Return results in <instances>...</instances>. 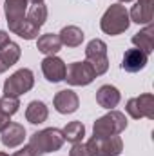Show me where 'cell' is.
Listing matches in <instances>:
<instances>
[{
    "mask_svg": "<svg viewBox=\"0 0 154 156\" xmlns=\"http://www.w3.org/2000/svg\"><path fill=\"white\" fill-rule=\"evenodd\" d=\"M69 156H89V153H87L85 145L80 142V144H73V147L69 151Z\"/></svg>",
    "mask_w": 154,
    "mask_h": 156,
    "instance_id": "obj_25",
    "label": "cell"
},
{
    "mask_svg": "<svg viewBox=\"0 0 154 156\" xmlns=\"http://www.w3.org/2000/svg\"><path fill=\"white\" fill-rule=\"evenodd\" d=\"M147 62H149V56L143 51H140L136 47L127 49L123 58H121V69L125 73H140L142 69H145Z\"/></svg>",
    "mask_w": 154,
    "mask_h": 156,
    "instance_id": "obj_12",
    "label": "cell"
},
{
    "mask_svg": "<svg viewBox=\"0 0 154 156\" xmlns=\"http://www.w3.org/2000/svg\"><path fill=\"white\" fill-rule=\"evenodd\" d=\"M125 111L134 120H140V118L154 120V94L143 93L136 98H129L127 105H125Z\"/></svg>",
    "mask_w": 154,
    "mask_h": 156,
    "instance_id": "obj_8",
    "label": "cell"
},
{
    "mask_svg": "<svg viewBox=\"0 0 154 156\" xmlns=\"http://www.w3.org/2000/svg\"><path fill=\"white\" fill-rule=\"evenodd\" d=\"M7 26H9L11 33L18 35L20 38H24V40H35L38 37V31H40V27H37L35 24H31L27 18H22V20H18L15 24H7Z\"/></svg>",
    "mask_w": 154,
    "mask_h": 156,
    "instance_id": "obj_20",
    "label": "cell"
},
{
    "mask_svg": "<svg viewBox=\"0 0 154 156\" xmlns=\"http://www.w3.org/2000/svg\"><path fill=\"white\" fill-rule=\"evenodd\" d=\"M20 55H22L20 45L15 44V42H9V45H5L0 51V75L5 73L9 67H13L20 60Z\"/></svg>",
    "mask_w": 154,
    "mask_h": 156,
    "instance_id": "obj_15",
    "label": "cell"
},
{
    "mask_svg": "<svg viewBox=\"0 0 154 156\" xmlns=\"http://www.w3.org/2000/svg\"><path fill=\"white\" fill-rule=\"evenodd\" d=\"M65 69H67L65 62L62 58H58L56 55L45 56L42 60V73H44V76H45L47 82H53V83L62 82L65 78Z\"/></svg>",
    "mask_w": 154,
    "mask_h": 156,
    "instance_id": "obj_9",
    "label": "cell"
},
{
    "mask_svg": "<svg viewBox=\"0 0 154 156\" xmlns=\"http://www.w3.org/2000/svg\"><path fill=\"white\" fill-rule=\"evenodd\" d=\"M0 140H2L4 147L15 149V147H18V145L24 144V140H26V127L22 123H13L11 122L9 127L2 131V138Z\"/></svg>",
    "mask_w": 154,
    "mask_h": 156,
    "instance_id": "obj_13",
    "label": "cell"
},
{
    "mask_svg": "<svg viewBox=\"0 0 154 156\" xmlns=\"http://www.w3.org/2000/svg\"><path fill=\"white\" fill-rule=\"evenodd\" d=\"M9 33H5L4 29H0V51L5 47V45H9Z\"/></svg>",
    "mask_w": 154,
    "mask_h": 156,
    "instance_id": "obj_27",
    "label": "cell"
},
{
    "mask_svg": "<svg viewBox=\"0 0 154 156\" xmlns=\"http://www.w3.org/2000/svg\"><path fill=\"white\" fill-rule=\"evenodd\" d=\"M94 78H96V73H94L93 66L87 60H83V62H73V64H69L67 69H65V78L64 80L69 85H80L82 87V85L93 83Z\"/></svg>",
    "mask_w": 154,
    "mask_h": 156,
    "instance_id": "obj_7",
    "label": "cell"
},
{
    "mask_svg": "<svg viewBox=\"0 0 154 156\" xmlns=\"http://www.w3.org/2000/svg\"><path fill=\"white\" fill-rule=\"evenodd\" d=\"M27 20L31 24H35L37 27H42L47 20V5L42 2V4H33L29 9H27Z\"/></svg>",
    "mask_w": 154,
    "mask_h": 156,
    "instance_id": "obj_23",
    "label": "cell"
},
{
    "mask_svg": "<svg viewBox=\"0 0 154 156\" xmlns=\"http://www.w3.org/2000/svg\"><path fill=\"white\" fill-rule=\"evenodd\" d=\"M89 156H120L123 151L121 138L116 136H91L85 144Z\"/></svg>",
    "mask_w": 154,
    "mask_h": 156,
    "instance_id": "obj_4",
    "label": "cell"
},
{
    "mask_svg": "<svg viewBox=\"0 0 154 156\" xmlns=\"http://www.w3.org/2000/svg\"><path fill=\"white\" fill-rule=\"evenodd\" d=\"M37 49H38L42 55H45V56H53V55H56V53L62 49L60 37L54 35V33L42 35V37H38V40H37Z\"/></svg>",
    "mask_w": 154,
    "mask_h": 156,
    "instance_id": "obj_18",
    "label": "cell"
},
{
    "mask_svg": "<svg viewBox=\"0 0 154 156\" xmlns=\"http://www.w3.org/2000/svg\"><path fill=\"white\" fill-rule=\"evenodd\" d=\"M53 105H54V109L60 115H71V113H75L78 107H80V100H78V94L75 91L62 89V91H58L54 94Z\"/></svg>",
    "mask_w": 154,
    "mask_h": 156,
    "instance_id": "obj_10",
    "label": "cell"
},
{
    "mask_svg": "<svg viewBox=\"0 0 154 156\" xmlns=\"http://www.w3.org/2000/svg\"><path fill=\"white\" fill-rule=\"evenodd\" d=\"M13 156H35V153L31 151V147H29V145H26V147H22L20 151H16Z\"/></svg>",
    "mask_w": 154,
    "mask_h": 156,
    "instance_id": "obj_28",
    "label": "cell"
},
{
    "mask_svg": "<svg viewBox=\"0 0 154 156\" xmlns=\"http://www.w3.org/2000/svg\"><path fill=\"white\" fill-rule=\"evenodd\" d=\"M27 2H33V4H42L44 0H27Z\"/></svg>",
    "mask_w": 154,
    "mask_h": 156,
    "instance_id": "obj_29",
    "label": "cell"
},
{
    "mask_svg": "<svg viewBox=\"0 0 154 156\" xmlns=\"http://www.w3.org/2000/svg\"><path fill=\"white\" fill-rule=\"evenodd\" d=\"M9 123H11V116L0 111V133H2L4 129H7V127H9Z\"/></svg>",
    "mask_w": 154,
    "mask_h": 156,
    "instance_id": "obj_26",
    "label": "cell"
},
{
    "mask_svg": "<svg viewBox=\"0 0 154 156\" xmlns=\"http://www.w3.org/2000/svg\"><path fill=\"white\" fill-rule=\"evenodd\" d=\"M0 156H9L7 153H0Z\"/></svg>",
    "mask_w": 154,
    "mask_h": 156,
    "instance_id": "obj_31",
    "label": "cell"
},
{
    "mask_svg": "<svg viewBox=\"0 0 154 156\" xmlns=\"http://www.w3.org/2000/svg\"><path fill=\"white\" fill-rule=\"evenodd\" d=\"M58 37H60L62 45H67V47H78V45H82V42L85 38L83 31L78 26H65L58 33Z\"/></svg>",
    "mask_w": 154,
    "mask_h": 156,
    "instance_id": "obj_21",
    "label": "cell"
},
{
    "mask_svg": "<svg viewBox=\"0 0 154 156\" xmlns=\"http://www.w3.org/2000/svg\"><path fill=\"white\" fill-rule=\"evenodd\" d=\"M127 129V118L123 113L111 109L107 115L100 116L93 125L94 136H116Z\"/></svg>",
    "mask_w": 154,
    "mask_h": 156,
    "instance_id": "obj_3",
    "label": "cell"
},
{
    "mask_svg": "<svg viewBox=\"0 0 154 156\" xmlns=\"http://www.w3.org/2000/svg\"><path fill=\"white\" fill-rule=\"evenodd\" d=\"M85 58L93 66L96 76L105 75L109 69V58H107V44L100 38H93L85 47Z\"/></svg>",
    "mask_w": 154,
    "mask_h": 156,
    "instance_id": "obj_6",
    "label": "cell"
},
{
    "mask_svg": "<svg viewBox=\"0 0 154 156\" xmlns=\"http://www.w3.org/2000/svg\"><path fill=\"white\" fill-rule=\"evenodd\" d=\"M120 100H121L120 91L116 89L114 85H111V83H105V85H102L96 91V102L103 109H109V111L114 109L116 105L120 104Z\"/></svg>",
    "mask_w": 154,
    "mask_h": 156,
    "instance_id": "obj_14",
    "label": "cell"
},
{
    "mask_svg": "<svg viewBox=\"0 0 154 156\" xmlns=\"http://www.w3.org/2000/svg\"><path fill=\"white\" fill-rule=\"evenodd\" d=\"M64 134L60 129L56 127H47V129H42L37 131L31 138H29V147L31 151L35 153V156H42L47 154V153H56L62 149L64 145Z\"/></svg>",
    "mask_w": 154,
    "mask_h": 156,
    "instance_id": "obj_1",
    "label": "cell"
},
{
    "mask_svg": "<svg viewBox=\"0 0 154 156\" xmlns=\"http://www.w3.org/2000/svg\"><path fill=\"white\" fill-rule=\"evenodd\" d=\"M127 2H132V0H118V4H127Z\"/></svg>",
    "mask_w": 154,
    "mask_h": 156,
    "instance_id": "obj_30",
    "label": "cell"
},
{
    "mask_svg": "<svg viewBox=\"0 0 154 156\" xmlns=\"http://www.w3.org/2000/svg\"><path fill=\"white\" fill-rule=\"evenodd\" d=\"M131 26V18H129V11L125 9V5L121 4H111L107 7V11L103 13L102 20H100V27L105 35H121L129 29Z\"/></svg>",
    "mask_w": 154,
    "mask_h": 156,
    "instance_id": "obj_2",
    "label": "cell"
},
{
    "mask_svg": "<svg viewBox=\"0 0 154 156\" xmlns=\"http://www.w3.org/2000/svg\"><path fill=\"white\" fill-rule=\"evenodd\" d=\"M62 134H64V140L65 142H71V144H80L85 136V125L82 122H69L64 129H62Z\"/></svg>",
    "mask_w": 154,
    "mask_h": 156,
    "instance_id": "obj_22",
    "label": "cell"
},
{
    "mask_svg": "<svg viewBox=\"0 0 154 156\" xmlns=\"http://www.w3.org/2000/svg\"><path fill=\"white\" fill-rule=\"evenodd\" d=\"M27 0H5V18L7 24H15L22 18H26L27 13Z\"/></svg>",
    "mask_w": 154,
    "mask_h": 156,
    "instance_id": "obj_17",
    "label": "cell"
},
{
    "mask_svg": "<svg viewBox=\"0 0 154 156\" xmlns=\"http://www.w3.org/2000/svg\"><path fill=\"white\" fill-rule=\"evenodd\" d=\"M18 107H20V100L15 98V96H2L0 98V111L13 116L15 113H18Z\"/></svg>",
    "mask_w": 154,
    "mask_h": 156,
    "instance_id": "obj_24",
    "label": "cell"
},
{
    "mask_svg": "<svg viewBox=\"0 0 154 156\" xmlns=\"http://www.w3.org/2000/svg\"><path fill=\"white\" fill-rule=\"evenodd\" d=\"M131 22H136L140 26H149L154 20V0H138L132 9L129 11Z\"/></svg>",
    "mask_w": 154,
    "mask_h": 156,
    "instance_id": "obj_11",
    "label": "cell"
},
{
    "mask_svg": "<svg viewBox=\"0 0 154 156\" xmlns=\"http://www.w3.org/2000/svg\"><path fill=\"white\" fill-rule=\"evenodd\" d=\"M49 116V109H47V105L44 104V102H40V100H33L29 105H27V109H26V120L29 122V123H33V125H38V123H44L45 120Z\"/></svg>",
    "mask_w": 154,
    "mask_h": 156,
    "instance_id": "obj_19",
    "label": "cell"
},
{
    "mask_svg": "<svg viewBox=\"0 0 154 156\" xmlns=\"http://www.w3.org/2000/svg\"><path fill=\"white\" fill-rule=\"evenodd\" d=\"M132 44L136 45V49L143 51L147 56L154 51V26L149 24L145 29L138 31L134 37H132Z\"/></svg>",
    "mask_w": 154,
    "mask_h": 156,
    "instance_id": "obj_16",
    "label": "cell"
},
{
    "mask_svg": "<svg viewBox=\"0 0 154 156\" xmlns=\"http://www.w3.org/2000/svg\"><path fill=\"white\" fill-rule=\"evenodd\" d=\"M33 85H35V75H33V71L27 69V67H22V69H18L16 73H13L11 76L4 82V91L2 93H4V96H15V98H18L22 94L29 93L33 89Z\"/></svg>",
    "mask_w": 154,
    "mask_h": 156,
    "instance_id": "obj_5",
    "label": "cell"
}]
</instances>
